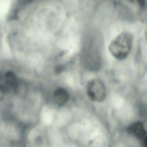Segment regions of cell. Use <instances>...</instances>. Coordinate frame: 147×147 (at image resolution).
I'll use <instances>...</instances> for the list:
<instances>
[{
    "mask_svg": "<svg viewBox=\"0 0 147 147\" xmlns=\"http://www.w3.org/2000/svg\"><path fill=\"white\" fill-rule=\"evenodd\" d=\"M133 41L134 37L130 33L127 32L121 33L111 42L109 51L117 59H125L132 50Z\"/></svg>",
    "mask_w": 147,
    "mask_h": 147,
    "instance_id": "1",
    "label": "cell"
},
{
    "mask_svg": "<svg viewBox=\"0 0 147 147\" xmlns=\"http://www.w3.org/2000/svg\"><path fill=\"white\" fill-rule=\"evenodd\" d=\"M136 1L140 7H143L146 5V0H136Z\"/></svg>",
    "mask_w": 147,
    "mask_h": 147,
    "instance_id": "8",
    "label": "cell"
},
{
    "mask_svg": "<svg viewBox=\"0 0 147 147\" xmlns=\"http://www.w3.org/2000/svg\"><path fill=\"white\" fill-rule=\"evenodd\" d=\"M5 90L2 85H0V101L3 99L5 93Z\"/></svg>",
    "mask_w": 147,
    "mask_h": 147,
    "instance_id": "7",
    "label": "cell"
},
{
    "mask_svg": "<svg viewBox=\"0 0 147 147\" xmlns=\"http://www.w3.org/2000/svg\"><path fill=\"white\" fill-rule=\"evenodd\" d=\"M127 130L129 133L142 141L147 133L144 125L140 122H136L131 124L127 128Z\"/></svg>",
    "mask_w": 147,
    "mask_h": 147,
    "instance_id": "4",
    "label": "cell"
},
{
    "mask_svg": "<svg viewBox=\"0 0 147 147\" xmlns=\"http://www.w3.org/2000/svg\"><path fill=\"white\" fill-rule=\"evenodd\" d=\"M86 92L90 100L96 102H101L105 99L106 88L104 83L97 79H92L88 83Z\"/></svg>",
    "mask_w": 147,
    "mask_h": 147,
    "instance_id": "2",
    "label": "cell"
},
{
    "mask_svg": "<svg viewBox=\"0 0 147 147\" xmlns=\"http://www.w3.org/2000/svg\"><path fill=\"white\" fill-rule=\"evenodd\" d=\"M143 142L145 146L147 147V133L146 136L143 139Z\"/></svg>",
    "mask_w": 147,
    "mask_h": 147,
    "instance_id": "9",
    "label": "cell"
},
{
    "mask_svg": "<svg viewBox=\"0 0 147 147\" xmlns=\"http://www.w3.org/2000/svg\"><path fill=\"white\" fill-rule=\"evenodd\" d=\"M5 91H16L18 87V80L17 77L13 72L9 71L3 76V85H2Z\"/></svg>",
    "mask_w": 147,
    "mask_h": 147,
    "instance_id": "3",
    "label": "cell"
},
{
    "mask_svg": "<svg viewBox=\"0 0 147 147\" xmlns=\"http://www.w3.org/2000/svg\"><path fill=\"white\" fill-rule=\"evenodd\" d=\"M53 99L55 103L59 106L65 105L69 98V95L67 91L63 88H57L53 93Z\"/></svg>",
    "mask_w": 147,
    "mask_h": 147,
    "instance_id": "5",
    "label": "cell"
},
{
    "mask_svg": "<svg viewBox=\"0 0 147 147\" xmlns=\"http://www.w3.org/2000/svg\"><path fill=\"white\" fill-rule=\"evenodd\" d=\"M33 1L34 0H18V4L20 6L26 5Z\"/></svg>",
    "mask_w": 147,
    "mask_h": 147,
    "instance_id": "6",
    "label": "cell"
}]
</instances>
